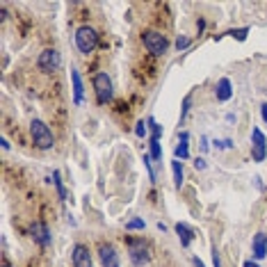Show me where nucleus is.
<instances>
[{
    "mask_svg": "<svg viewBox=\"0 0 267 267\" xmlns=\"http://www.w3.org/2000/svg\"><path fill=\"white\" fill-rule=\"evenodd\" d=\"M30 135H32V142H35V147L41 149V151H48V149L55 144V137H53L51 128H48V126L43 124L41 119H32V124H30Z\"/></svg>",
    "mask_w": 267,
    "mask_h": 267,
    "instance_id": "obj_1",
    "label": "nucleus"
},
{
    "mask_svg": "<svg viewBox=\"0 0 267 267\" xmlns=\"http://www.w3.org/2000/svg\"><path fill=\"white\" fill-rule=\"evenodd\" d=\"M76 46H78V51H80L82 55L94 53L96 46H99V35H96L94 28H89V26L78 28L76 30Z\"/></svg>",
    "mask_w": 267,
    "mask_h": 267,
    "instance_id": "obj_2",
    "label": "nucleus"
},
{
    "mask_svg": "<svg viewBox=\"0 0 267 267\" xmlns=\"http://www.w3.org/2000/svg\"><path fill=\"white\" fill-rule=\"evenodd\" d=\"M142 41H144V46H147V51L151 53V55H162V53H167V46H169V41H167V37L162 35V32H158V30H149V32H144L142 35Z\"/></svg>",
    "mask_w": 267,
    "mask_h": 267,
    "instance_id": "obj_3",
    "label": "nucleus"
},
{
    "mask_svg": "<svg viewBox=\"0 0 267 267\" xmlns=\"http://www.w3.org/2000/svg\"><path fill=\"white\" fill-rule=\"evenodd\" d=\"M128 254H130L133 265H137V267L149 263V258H151V254H149V245L142 240V237H130L128 240Z\"/></svg>",
    "mask_w": 267,
    "mask_h": 267,
    "instance_id": "obj_4",
    "label": "nucleus"
},
{
    "mask_svg": "<svg viewBox=\"0 0 267 267\" xmlns=\"http://www.w3.org/2000/svg\"><path fill=\"white\" fill-rule=\"evenodd\" d=\"M94 91H96V101H99L101 105H105V103H110L112 101V80H110V76L108 74H96L94 76Z\"/></svg>",
    "mask_w": 267,
    "mask_h": 267,
    "instance_id": "obj_5",
    "label": "nucleus"
},
{
    "mask_svg": "<svg viewBox=\"0 0 267 267\" xmlns=\"http://www.w3.org/2000/svg\"><path fill=\"white\" fill-rule=\"evenodd\" d=\"M60 64H62V57H60V53H57L55 48H46L37 60V66L43 71V74H53V71H57L60 69Z\"/></svg>",
    "mask_w": 267,
    "mask_h": 267,
    "instance_id": "obj_6",
    "label": "nucleus"
},
{
    "mask_svg": "<svg viewBox=\"0 0 267 267\" xmlns=\"http://www.w3.org/2000/svg\"><path fill=\"white\" fill-rule=\"evenodd\" d=\"M251 155H254V162H263L267 158V137L260 128L251 130Z\"/></svg>",
    "mask_w": 267,
    "mask_h": 267,
    "instance_id": "obj_7",
    "label": "nucleus"
},
{
    "mask_svg": "<svg viewBox=\"0 0 267 267\" xmlns=\"http://www.w3.org/2000/svg\"><path fill=\"white\" fill-rule=\"evenodd\" d=\"M30 235H32V240H35L39 247H48V245L53 242L51 231H48V226L43 224V222H32V226H30Z\"/></svg>",
    "mask_w": 267,
    "mask_h": 267,
    "instance_id": "obj_8",
    "label": "nucleus"
},
{
    "mask_svg": "<svg viewBox=\"0 0 267 267\" xmlns=\"http://www.w3.org/2000/svg\"><path fill=\"white\" fill-rule=\"evenodd\" d=\"M99 258H101V265L103 267H121L119 265V254L114 251L112 245H101L99 247Z\"/></svg>",
    "mask_w": 267,
    "mask_h": 267,
    "instance_id": "obj_9",
    "label": "nucleus"
},
{
    "mask_svg": "<svg viewBox=\"0 0 267 267\" xmlns=\"http://www.w3.org/2000/svg\"><path fill=\"white\" fill-rule=\"evenodd\" d=\"M71 258H74V267H94L91 265V254L85 245H76Z\"/></svg>",
    "mask_w": 267,
    "mask_h": 267,
    "instance_id": "obj_10",
    "label": "nucleus"
},
{
    "mask_svg": "<svg viewBox=\"0 0 267 267\" xmlns=\"http://www.w3.org/2000/svg\"><path fill=\"white\" fill-rule=\"evenodd\" d=\"M190 133H181V139H178V147L174 155H176V160H187L190 158Z\"/></svg>",
    "mask_w": 267,
    "mask_h": 267,
    "instance_id": "obj_11",
    "label": "nucleus"
},
{
    "mask_svg": "<svg viewBox=\"0 0 267 267\" xmlns=\"http://www.w3.org/2000/svg\"><path fill=\"white\" fill-rule=\"evenodd\" d=\"M267 256V235L265 233H258L254 237V258L256 260H263Z\"/></svg>",
    "mask_w": 267,
    "mask_h": 267,
    "instance_id": "obj_12",
    "label": "nucleus"
},
{
    "mask_svg": "<svg viewBox=\"0 0 267 267\" xmlns=\"http://www.w3.org/2000/svg\"><path fill=\"white\" fill-rule=\"evenodd\" d=\"M71 82H74V103L80 105V103H82V91H85V87H82L80 71L71 69Z\"/></svg>",
    "mask_w": 267,
    "mask_h": 267,
    "instance_id": "obj_13",
    "label": "nucleus"
},
{
    "mask_svg": "<svg viewBox=\"0 0 267 267\" xmlns=\"http://www.w3.org/2000/svg\"><path fill=\"white\" fill-rule=\"evenodd\" d=\"M176 235H178V240H181L183 247H190L192 240H194V231L187 224H183V222L181 224H176Z\"/></svg>",
    "mask_w": 267,
    "mask_h": 267,
    "instance_id": "obj_14",
    "label": "nucleus"
},
{
    "mask_svg": "<svg viewBox=\"0 0 267 267\" xmlns=\"http://www.w3.org/2000/svg\"><path fill=\"white\" fill-rule=\"evenodd\" d=\"M217 101H222V103H224V101H229L231 96H233V89H231V80L229 78H222L220 82H217Z\"/></svg>",
    "mask_w": 267,
    "mask_h": 267,
    "instance_id": "obj_15",
    "label": "nucleus"
},
{
    "mask_svg": "<svg viewBox=\"0 0 267 267\" xmlns=\"http://www.w3.org/2000/svg\"><path fill=\"white\" fill-rule=\"evenodd\" d=\"M172 172H174V185H176V190H181L183 178H185V174H183V164H181V160H174V162H172Z\"/></svg>",
    "mask_w": 267,
    "mask_h": 267,
    "instance_id": "obj_16",
    "label": "nucleus"
},
{
    "mask_svg": "<svg viewBox=\"0 0 267 267\" xmlns=\"http://www.w3.org/2000/svg\"><path fill=\"white\" fill-rule=\"evenodd\" d=\"M53 183H55V187H57V197L64 201L66 199V190H64V185H62V178H60V172H55L53 174Z\"/></svg>",
    "mask_w": 267,
    "mask_h": 267,
    "instance_id": "obj_17",
    "label": "nucleus"
},
{
    "mask_svg": "<svg viewBox=\"0 0 267 267\" xmlns=\"http://www.w3.org/2000/svg\"><path fill=\"white\" fill-rule=\"evenodd\" d=\"M151 160H162V149H160V139H151Z\"/></svg>",
    "mask_w": 267,
    "mask_h": 267,
    "instance_id": "obj_18",
    "label": "nucleus"
},
{
    "mask_svg": "<svg viewBox=\"0 0 267 267\" xmlns=\"http://www.w3.org/2000/svg\"><path fill=\"white\" fill-rule=\"evenodd\" d=\"M147 124L151 126V139H160V135H162V126L155 124V119H149Z\"/></svg>",
    "mask_w": 267,
    "mask_h": 267,
    "instance_id": "obj_19",
    "label": "nucleus"
},
{
    "mask_svg": "<svg viewBox=\"0 0 267 267\" xmlns=\"http://www.w3.org/2000/svg\"><path fill=\"white\" fill-rule=\"evenodd\" d=\"M144 229V220H130L128 224H126V231H142Z\"/></svg>",
    "mask_w": 267,
    "mask_h": 267,
    "instance_id": "obj_20",
    "label": "nucleus"
},
{
    "mask_svg": "<svg viewBox=\"0 0 267 267\" xmlns=\"http://www.w3.org/2000/svg\"><path fill=\"white\" fill-rule=\"evenodd\" d=\"M190 105H192V96H185V101H183V112H181V121L187 116V112H190Z\"/></svg>",
    "mask_w": 267,
    "mask_h": 267,
    "instance_id": "obj_21",
    "label": "nucleus"
},
{
    "mask_svg": "<svg viewBox=\"0 0 267 267\" xmlns=\"http://www.w3.org/2000/svg\"><path fill=\"white\" fill-rule=\"evenodd\" d=\"M247 32H249V28H242V30H233V32H229V35L237 37V41H245V39H247Z\"/></svg>",
    "mask_w": 267,
    "mask_h": 267,
    "instance_id": "obj_22",
    "label": "nucleus"
},
{
    "mask_svg": "<svg viewBox=\"0 0 267 267\" xmlns=\"http://www.w3.org/2000/svg\"><path fill=\"white\" fill-rule=\"evenodd\" d=\"M135 135H137V137H147V126H144V121H139V124L135 126Z\"/></svg>",
    "mask_w": 267,
    "mask_h": 267,
    "instance_id": "obj_23",
    "label": "nucleus"
},
{
    "mask_svg": "<svg viewBox=\"0 0 267 267\" xmlns=\"http://www.w3.org/2000/svg\"><path fill=\"white\" fill-rule=\"evenodd\" d=\"M187 46H190V39H187V37H178L176 39V48H178V51H183V48H187Z\"/></svg>",
    "mask_w": 267,
    "mask_h": 267,
    "instance_id": "obj_24",
    "label": "nucleus"
},
{
    "mask_svg": "<svg viewBox=\"0 0 267 267\" xmlns=\"http://www.w3.org/2000/svg\"><path fill=\"white\" fill-rule=\"evenodd\" d=\"M212 265H215V267H222V263H220V254H217V247L212 249Z\"/></svg>",
    "mask_w": 267,
    "mask_h": 267,
    "instance_id": "obj_25",
    "label": "nucleus"
},
{
    "mask_svg": "<svg viewBox=\"0 0 267 267\" xmlns=\"http://www.w3.org/2000/svg\"><path fill=\"white\" fill-rule=\"evenodd\" d=\"M194 167H197V169H206V160L197 158V160H194Z\"/></svg>",
    "mask_w": 267,
    "mask_h": 267,
    "instance_id": "obj_26",
    "label": "nucleus"
},
{
    "mask_svg": "<svg viewBox=\"0 0 267 267\" xmlns=\"http://www.w3.org/2000/svg\"><path fill=\"white\" fill-rule=\"evenodd\" d=\"M260 114H263V121L267 124V103H263V105H260Z\"/></svg>",
    "mask_w": 267,
    "mask_h": 267,
    "instance_id": "obj_27",
    "label": "nucleus"
},
{
    "mask_svg": "<svg viewBox=\"0 0 267 267\" xmlns=\"http://www.w3.org/2000/svg\"><path fill=\"white\" fill-rule=\"evenodd\" d=\"M192 265L194 267H206V265H203V260H199V258H192Z\"/></svg>",
    "mask_w": 267,
    "mask_h": 267,
    "instance_id": "obj_28",
    "label": "nucleus"
},
{
    "mask_svg": "<svg viewBox=\"0 0 267 267\" xmlns=\"http://www.w3.org/2000/svg\"><path fill=\"white\" fill-rule=\"evenodd\" d=\"M245 267H260V265H258V263H254V260H247Z\"/></svg>",
    "mask_w": 267,
    "mask_h": 267,
    "instance_id": "obj_29",
    "label": "nucleus"
},
{
    "mask_svg": "<svg viewBox=\"0 0 267 267\" xmlns=\"http://www.w3.org/2000/svg\"><path fill=\"white\" fill-rule=\"evenodd\" d=\"M0 144H3V149H5V151H7V149H9V142H7V139H5V137L0 139Z\"/></svg>",
    "mask_w": 267,
    "mask_h": 267,
    "instance_id": "obj_30",
    "label": "nucleus"
},
{
    "mask_svg": "<svg viewBox=\"0 0 267 267\" xmlns=\"http://www.w3.org/2000/svg\"><path fill=\"white\" fill-rule=\"evenodd\" d=\"M3 267H12V265H9V263H7V260H5V263H3Z\"/></svg>",
    "mask_w": 267,
    "mask_h": 267,
    "instance_id": "obj_31",
    "label": "nucleus"
}]
</instances>
